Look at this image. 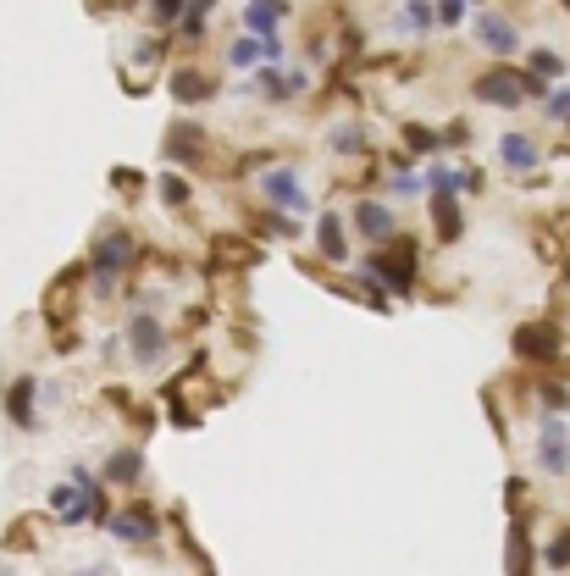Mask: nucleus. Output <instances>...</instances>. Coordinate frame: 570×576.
I'll return each mask as SVG.
<instances>
[{
  "mask_svg": "<svg viewBox=\"0 0 570 576\" xmlns=\"http://www.w3.org/2000/svg\"><path fill=\"white\" fill-rule=\"evenodd\" d=\"M559 349H565V338H559L554 327H543V322H532V327L515 333V355L521 360H554Z\"/></svg>",
  "mask_w": 570,
  "mask_h": 576,
  "instance_id": "9b49d317",
  "label": "nucleus"
},
{
  "mask_svg": "<svg viewBox=\"0 0 570 576\" xmlns=\"http://www.w3.org/2000/svg\"><path fill=\"white\" fill-rule=\"evenodd\" d=\"M532 72H537V78H559V72H565V61H559L554 50H537V56H532Z\"/></svg>",
  "mask_w": 570,
  "mask_h": 576,
  "instance_id": "bb28decb",
  "label": "nucleus"
},
{
  "mask_svg": "<svg viewBox=\"0 0 570 576\" xmlns=\"http://www.w3.org/2000/svg\"><path fill=\"white\" fill-rule=\"evenodd\" d=\"M537 466L548 477H565L570 471V421L554 416V410L543 416V432H537Z\"/></svg>",
  "mask_w": 570,
  "mask_h": 576,
  "instance_id": "39448f33",
  "label": "nucleus"
},
{
  "mask_svg": "<svg viewBox=\"0 0 570 576\" xmlns=\"http://www.w3.org/2000/svg\"><path fill=\"white\" fill-rule=\"evenodd\" d=\"M355 228H360V239L388 244V239H393V205H382V200H360V205H355Z\"/></svg>",
  "mask_w": 570,
  "mask_h": 576,
  "instance_id": "f8f14e48",
  "label": "nucleus"
},
{
  "mask_svg": "<svg viewBox=\"0 0 570 576\" xmlns=\"http://www.w3.org/2000/svg\"><path fill=\"white\" fill-rule=\"evenodd\" d=\"M122 338H128V349H133V360H139V366H161V360H167V322H161V316L139 311Z\"/></svg>",
  "mask_w": 570,
  "mask_h": 576,
  "instance_id": "20e7f679",
  "label": "nucleus"
},
{
  "mask_svg": "<svg viewBox=\"0 0 570 576\" xmlns=\"http://www.w3.org/2000/svg\"><path fill=\"white\" fill-rule=\"evenodd\" d=\"M283 56V39H255V34H244V39H233V50H227V67H238V72H255L261 61H277Z\"/></svg>",
  "mask_w": 570,
  "mask_h": 576,
  "instance_id": "9d476101",
  "label": "nucleus"
},
{
  "mask_svg": "<svg viewBox=\"0 0 570 576\" xmlns=\"http://www.w3.org/2000/svg\"><path fill=\"white\" fill-rule=\"evenodd\" d=\"M371 277H377V283H388L393 294H410V288H416V244L410 239H393L388 250L377 255V261L366 266Z\"/></svg>",
  "mask_w": 570,
  "mask_h": 576,
  "instance_id": "7ed1b4c3",
  "label": "nucleus"
},
{
  "mask_svg": "<svg viewBox=\"0 0 570 576\" xmlns=\"http://www.w3.org/2000/svg\"><path fill=\"white\" fill-rule=\"evenodd\" d=\"M167 161H178V167H205V161H211V139H205L200 122H189V117L172 122L167 128Z\"/></svg>",
  "mask_w": 570,
  "mask_h": 576,
  "instance_id": "423d86ee",
  "label": "nucleus"
},
{
  "mask_svg": "<svg viewBox=\"0 0 570 576\" xmlns=\"http://www.w3.org/2000/svg\"><path fill=\"white\" fill-rule=\"evenodd\" d=\"M471 28H476V45H487L493 56H515V50H521V28L504 12H476Z\"/></svg>",
  "mask_w": 570,
  "mask_h": 576,
  "instance_id": "6e6552de",
  "label": "nucleus"
},
{
  "mask_svg": "<svg viewBox=\"0 0 570 576\" xmlns=\"http://www.w3.org/2000/svg\"><path fill=\"white\" fill-rule=\"evenodd\" d=\"M167 89L183 100V106H194V100H211V78H205L200 67H178V72L167 78Z\"/></svg>",
  "mask_w": 570,
  "mask_h": 576,
  "instance_id": "dca6fc26",
  "label": "nucleus"
},
{
  "mask_svg": "<svg viewBox=\"0 0 570 576\" xmlns=\"http://www.w3.org/2000/svg\"><path fill=\"white\" fill-rule=\"evenodd\" d=\"M510 576H532V543H526V527L510 532Z\"/></svg>",
  "mask_w": 570,
  "mask_h": 576,
  "instance_id": "412c9836",
  "label": "nucleus"
},
{
  "mask_svg": "<svg viewBox=\"0 0 570 576\" xmlns=\"http://www.w3.org/2000/svg\"><path fill=\"white\" fill-rule=\"evenodd\" d=\"M89 266H95V288H100V294H111V288L122 283V272L133 266V233L111 228L106 239L95 244V261H89Z\"/></svg>",
  "mask_w": 570,
  "mask_h": 576,
  "instance_id": "f03ea898",
  "label": "nucleus"
},
{
  "mask_svg": "<svg viewBox=\"0 0 570 576\" xmlns=\"http://www.w3.org/2000/svg\"><path fill=\"white\" fill-rule=\"evenodd\" d=\"M543 117L570 122V89H554V95H548V111H543Z\"/></svg>",
  "mask_w": 570,
  "mask_h": 576,
  "instance_id": "c85d7f7f",
  "label": "nucleus"
},
{
  "mask_svg": "<svg viewBox=\"0 0 570 576\" xmlns=\"http://www.w3.org/2000/svg\"><path fill=\"white\" fill-rule=\"evenodd\" d=\"M427 189H432V194H454V189H460V178H454L449 167H432V172H427Z\"/></svg>",
  "mask_w": 570,
  "mask_h": 576,
  "instance_id": "cd10ccee",
  "label": "nucleus"
},
{
  "mask_svg": "<svg viewBox=\"0 0 570 576\" xmlns=\"http://www.w3.org/2000/svg\"><path fill=\"white\" fill-rule=\"evenodd\" d=\"M316 255H321V261H349V244H344V216H338V211H327V216H321V222H316Z\"/></svg>",
  "mask_w": 570,
  "mask_h": 576,
  "instance_id": "4468645a",
  "label": "nucleus"
},
{
  "mask_svg": "<svg viewBox=\"0 0 570 576\" xmlns=\"http://www.w3.org/2000/svg\"><path fill=\"white\" fill-rule=\"evenodd\" d=\"M283 17H288V0H250V6H244V28H250L255 39H272L277 28H283Z\"/></svg>",
  "mask_w": 570,
  "mask_h": 576,
  "instance_id": "ddd939ff",
  "label": "nucleus"
},
{
  "mask_svg": "<svg viewBox=\"0 0 570 576\" xmlns=\"http://www.w3.org/2000/svg\"><path fill=\"white\" fill-rule=\"evenodd\" d=\"M454 23H465V0H443L438 6V28H454Z\"/></svg>",
  "mask_w": 570,
  "mask_h": 576,
  "instance_id": "c756f323",
  "label": "nucleus"
},
{
  "mask_svg": "<svg viewBox=\"0 0 570 576\" xmlns=\"http://www.w3.org/2000/svg\"><path fill=\"white\" fill-rule=\"evenodd\" d=\"M6 405H12L17 427H39V421H34V377H17V388H12V399H6Z\"/></svg>",
  "mask_w": 570,
  "mask_h": 576,
  "instance_id": "6ab92c4d",
  "label": "nucleus"
},
{
  "mask_svg": "<svg viewBox=\"0 0 570 576\" xmlns=\"http://www.w3.org/2000/svg\"><path fill=\"white\" fill-rule=\"evenodd\" d=\"M161 200H167L172 211H183V205H189V183H183L178 172H167V178H161Z\"/></svg>",
  "mask_w": 570,
  "mask_h": 576,
  "instance_id": "b1692460",
  "label": "nucleus"
},
{
  "mask_svg": "<svg viewBox=\"0 0 570 576\" xmlns=\"http://www.w3.org/2000/svg\"><path fill=\"white\" fill-rule=\"evenodd\" d=\"M106 527H111V538H122V543H150L155 532H161V516H155L150 504H128L122 516H106Z\"/></svg>",
  "mask_w": 570,
  "mask_h": 576,
  "instance_id": "1a4fd4ad",
  "label": "nucleus"
},
{
  "mask_svg": "<svg viewBox=\"0 0 570 576\" xmlns=\"http://www.w3.org/2000/svg\"><path fill=\"white\" fill-rule=\"evenodd\" d=\"M178 17H183V0H150V23H155V28L178 23Z\"/></svg>",
  "mask_w": 570,
  "mask_h": 576,
  "instance_id": "393cba45",
  "label": "nucleus"
},
{
  "mask_svg": "<svg viewBox=\"0 0 570 576\" xmlns=\"http://www.w3.org/2000/svg\"><path fill=\"white\" fill-rule=\"evenodd\" d=\"M261 200H266V205H277V211H299V216L310 211V194H305V183H299V172H294V167H272V172H261Z\"/></svg>",
  "mask_w": 570,
  "mask_h": 576,
  "instance_id": "0eeeda50",
  "label": "nucleus"
},
{
  "mask_svg": "<svg viewBox=\"0 0 570 576\" xmlns=\"http://www.w3.org/2000/svg\"><path fill=\"white\" fill-rule=\"evenodd\" d=\"M139 477H144V455H139V449H117V455L106 460V482H117V488H133Z\"/></svg>",
  "mask_w": 570,
  "mask_h": 576,
  "instance_id": "f3484780",
  "label": "nucleus"
},
{
  "mask_svg": "<svg viewBox=\"0 0 570 576\" xmlns=\"http://www.w3.org/2000/svg\"><path fill=\"white\" fill-rule=\"evenodd\" d=\"M499 156H504V167H510V172H532L543 150H537L532 133H504V139H499Z\"/></svg>",
  "mask_w": 570,
  "mask_h": 576,
  "instance_id": "2eb2a0df",
  "label": "nucleus"
},
{
  "mask_svg": "<svg viewBox=\"0 0 570 576\" xmlns=\"http://www.w3.org/2000/svg\"><path fill=\"white\" fill-rule=\"evenodd\" d=\"M216 0H189V12H183V39H200L205 34V17H211Z\"/></svg>",
  "mask_w": 570,
  "mask_h": 576,
  "instance_id": "5701e85b",
  "label": "nucleus"
},
{
  "mask_svg": "<svg viewBox=\"0 0 570 576\" xmlns=\"http://www.w3.org/2000/svg\"><path fill=\"white\" fill-rule=\"evenodd\" d=\"M327 144H333L338 156H360V150H366V133H360L355 122H338V128L327 133Z\"/></svg>",
  "mask_w": 570,
  "mask_h": 576,
  "instance_id": "aec40b11",
  "label": "nucleus"
},
{
  "mask_svg": "<svg viewBox=\"0 0 570 576\" xmlns=\"http://www.w3.org/2000/svg\"><path fill=\"white\" fill-rule=\"evenodd\" d=\"M526 95H543V78H521V67H499V72H482L476 78V100L487 106H521Z\"/></svg>",
  "mask_w": 570,
  "mask_h": 576,
  "instance_id": "f257e3e1",
  "label": "nucleus"
},
{
  "mask_svg": "<svg viewBox=\"0 0 570 576\" xmlns=\"http://www.w3.org/2000/svg\"><path fill=\"white\" fill-rule=\"evenodd\" d=\"M427 28H438L432 6H427V0H410V6H404V34H427Z\"/></svg>",
  "mask_w": 570,
  "mask_h": 576,
  "instance_id": "4be33fe9",
  "label": "nucleus"
},
{
  "mask_svg": "<svg viewBox=\"0 0 570 576\" xmlns=\"http://www.w3.org/2000/svg\"><path fill=\"white\" fill-rule=\"evenodd\" d=\"M72 576H111V565H84V571H72Z\"/></svg>",
  "mask_w": 570,
  "mask_h": 576,
  "instance_id": "7c9ffc66",
  "label": "nucleus"
},
{
  "mask_svg": "<svg viewBox=\"0 0 570 576\" xmlns=\"http://www.w3.org/2000/svg\"><path fill=\"white\" fill-rule=\"evenodd\" d=\"M543 560H548V565H554V571H570V527H565V532H559V538H554V543H548V554H543Z\"/></svg>",
  "mask_w": 570,
  "mask_h": 576,
  "instance_id": "a878e982",
  "label": "nucleus"
},
{
  "mask_svg": "<svg viewBox=\"0 0 570 576\" xmlns=\"http://www.w3.org/2000/svg\"><path fill=\"white\" fill-rule=\"evenodd\" d=\"M432 216H438V239L443 244L460 239V205H454V194H432Z\"/></svg>",
  "mask_w": 570,
  "mask_h": 576,
  "instance_id": "a211bd4d",
  "label": "nucleus"
}]
</instances>
